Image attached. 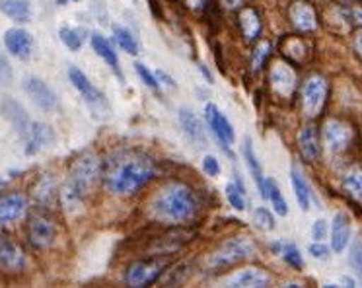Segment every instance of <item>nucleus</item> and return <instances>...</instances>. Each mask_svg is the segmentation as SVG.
Returning a JSON list of instances; mask_svg holds the SVG:
<instances>
[{"label":"nucleus","mask_w":362,"mask_h":288,"mask_svg":"<svg viewBox=\"0 0 362 288\" xmlns=\"http://www.w3.org/2000/svg\"><path fill=\"white\" fill-rule=\"evenodd\" d=\"M156 175V162L142 150H117L103 162L100 178L105 189L119 197L136 193Z\"/></svg>","instance_id":"f257e3e1"},{"label":"nucleus","mask_w":362,"mask_h":288,"mask_svg":"<svg viewBox=\"0 0 362 288\" xmlns=\"http://www.w3.org/2000/svg\"><path fill=\"white\" fill-rule=\"evenodd\" d=\"M150 217L162 224H183L197 214L199 201L195 191L185 183L172 181L160 187L148 205Z\"/></svg>","instance_id":"f03ea898"},{"label":"nucleus","mask_w":362,"mask_h":288,"mask_svg":"<svg viewBox=\"0 0 362 288\" xmlns=\"http://www.w3.org/2000/svg\"><path fill=\"white\" fill-rule=\"evenodd\" d=\"M102 173V163L95 154L80 156L78 160L72 166L71 173L66 178V183L63 187V205L66 209H76L80 202L84 201L88 193L94 189L95 181L100 179Z\"/></svg>","instance_id":"7ed1b4c3"},{"label":"nucleus","mask_w":362,"mask_h":288,"mask_svg":"<svg viewBox=\"0 0 362 288\" xmlns=\"http://www.w3.org/2000/svg\"><path fill=\"white\" fill-rule=\"evenodd\" d=\"M255 251H257V246L250 236H234L222 241L221 246L214 249L213 255L209 257V265L216 269H224V267L236 265L238 261L255 255Z\"/></svg>","instance_id":"20e7f679"},{"label":"nucleus","mask_w":362,"mask_h":288,"mask_svg":"<svg viewBox=\"0 0 362 288\" xmlns=\"http://www.w3.org/2000/svg\"><path fill=\"white\" fill-rule=\"evenodd\" d=\"M57 238V226L45 212H33L28 222V240L35 249H47Z\"/></svg>","instance_id":"39448f33"},{"label":"nucleus","mask_w":362,"mask_h":288,"mask_svg":"<svg viewBox=\"0 0 362 288\" xmlns=\"http://www.w3.org/2000/svg\"><path fill=\"white\" fill-rule=\"evenodd\" d=\"M205 117H206V123H209V127H211V131L214 132L216 140L221 142L222 150H224V152L234 160V152L230 150V146L234 144L236 134H234V127L230 125L228 117L224 115L221 109L216 108V103H206Z\"/></svg>","instance_id":"423d86ee"},{"label":"nucleus","mask_w":362,"mask_h":288,"mask_svg":"<svg viewBox=\"0 0 362 288\" xmlns=\"http://www.w3.org/2000/svg\"><path fill=\"white\" fill-rule=\"evenodd\" d=\"M327 101V80L320 74L310 76L302 86V105L308 117H317Z\"/></svg>","instance_id":"0eeeda50"},{"label":"nucleus","mask_w":362,"mask_h":288,"mask_svg":"<svg viewBox=\"0 0 362 288\" xmlns=\"http://www.w3.org/2000/svg\"><path fill=\"white\" fill-rule=\"evenodd\" d=\"M24 92L32 98V101L43 111H53L59 108V98L57 93L49 88L41 78L28 76L24 80Z\"/></svg>","instance_id":"6e6552de"},{"label":"nucleus","mask_w":362,"mask_h":288,"mask_svg":"<svg viewBox=\"0 0 362 288\" xmlns=\"http://www.w3.org/2000/svg\"><path fill=\"white\" fill-rule=\"evenodd\" d=\"M28 265L24 249L6 236H0V271L22 272Z\"/></svg>","instance_id":"1a4fd4ad"},{"label":"nucleus","mask_w":362,"mask_h":288,"mask_svg":"<svg viewBox=\"0 0 362 288\" xmlns=\"http://www.w3.org/2000/svg\"><path fill=\"white\" fill-rule=\"evenodd\" d=\"M162 269H164V265L156 261V259L134 261L127 269V284L129 287H146V284H152L160 277Z\"/></svg>","instance_id":"9d476101"},{"label":"nucleus","mask_w":362,"mask_h":288,"mask_svg":"<svg viewBox=\"0 0 362 288\" xmlns=\"http://www.w3.org/2000/svg\"><path fill=\"white\" fill-rule=\"evenodd\" d=\"M353 139V132L345 123H341L337 119H329L323 125V142L329 152H345Z\"/></svg>","instance_id":"9b49d317"},{"label":"nucleus","mask_w":362,"mask_h":288,"mask_svg":"<svg viewBox=\"0 0 362 288\" xmlns=\"http://www.w3.org/2000/svg\"><path fill=\"white\" fill-rule=\"evenodd\" d=\"M271 86L281 98H291L294 90H296V72L292 70L291 64L283 61H276L271 69L269 74Z\"/></svg>","instance_id":"f8f14e48"},{"label":"nucleus","mask_w":362,"mask_h":288,"mask_svg":"<svg viewBox=\"0 0 362 288\" xmlns=\"http://www.w3.org/2000/svg\"><path fill=\"white\" fill-rule=\"evenodd\" d=\"M69 78H71L72 86L82 93V98H84V101H86L90 108H105V96L88 80V76L82 70L76 69V67H71V69H69Z\"/></svg>","instance_id":"ddd939ff"},{"label":"nucleus","mask_w":362,"mask_h":288,"mask_svg":"<svg viewBox=\"0 0 362 288\" xmlns=\"http://www.w3.org/2000/svg\"><path fill=\"white\" fill-rule=\"evenodd\" d=\"M180 125L185 137L195 144L197 148H206L209 139H206L205 125L199 119V115L189 108H180Z\"/></svg>","instance_id":"4468645a"},{"label":"nucleus","mask_w":362,"mask_h":288,"mask_svg":"<svg viewBox=\"0 0 362 288\" xmlns=\"http://www.w3.org/2000/svg\"><path fill=\"white\" fill-rule=\"evenodd\" d=\"M4 45H6V49H8V53L12 57H16L20 61H28L32 57V33H28L22 28H10L4 33Z\"/></svg>","instance_id":"2eb2a0df"},{"label":"nucleus","mask_w":362,"mask_h":288,"mask_svg":"<svg viewBox=\"0 0 362 288\" xmlns=\"http://www.w3.org/2000/svg\"><path fill=\"white\" fill-rule=\"evenodd\" d=\"M28 199L22 193L0 195V224H12L24 217Z\"/></svg>","instance_id":"dca6fc26"},{"label":"nucleus","mask_w":362,"mask_h":288,"mask_svg":"<svg viewBox=\"0 0 362 288\" xmlns=\"http://www.w3.org/2000/svg\"><path fill=\"white\" fill-rule=\"evenodd\" d=\"M24 140H25V154L33 156V154H37L41 148L53 144L55 134H53V131H51V127H49V125L35 121V123L30 125V131H28Z\"/></svg>","instance_id":"f3484780"},{"label":"nucleus","mask_w":362,"mask_h":288,"mask_svg":"<svg viewBox=\"0 0 362 288\" xmlns=\"http://www.w3.org/2000/svg\"><path fill=\"white\" fill-rule=\"evenodd\" d=\"M228 284L236 288H263L271 284V277H269V272L263 271V269L247 267V269L238 271L234 277H230Z\"/></svg>","instance_id":"a211bd4d"},{"label":"nucleus","mask_w":362,"mask_h":288,"mask_svg":"<svg viewBox=\"0 0 362 288\" xmlns=\"http://www.w3.org/2000/svg\"><path fill=\"white\" fill-rule=\"evenodd\" d=\"M351 241V218L346 217V212L339 210L333 217L331 222V249L335 253H341Z\"/></svg>","instance_id":"6ab92c4d"},{"label":"nucleus","mask_w":362,"mask_h":288,"mask_svg":"<svg viewBox=\"0 0 362 288\" xmlns=\"http://www.w3.org/2000/svg\"><path fill=\"white\" fill-rule=\"evenodd\" d=\"M291 22L298 31H314L317 28L314 6L306 0H296L291 6Z\"/></svg>","instance_id":"aec40b11"},{"label":"nucleus","mask_w":362,"mask_h":288,"mask_svg":"<svg viewBox=\"0 0 362 288\" xmlns=\"http://www.w3.org/2000/svg\"><path fill=\"white\" fill-rule=\"evenodd\" d=\"M242 152H244L245 163H247V168H250V173H252L253 181H255V185L259 189V195L263 199H267V178L263 175L259 158H257L255 150H253V142L250 137H245L244 139V148H242Z\"/></svg>","instance_id":"412c9836"},{"label":"nucleus","mask_w":362,"mask_h":288,"mask_svg":"<svg viewBox=\"0 0 362 288\" xmlns=\"http://www.w3.org/2000/svg\"><path fill=\"white\" fill-rule=\"evenodd\" d=\"M2 113L6 115L12 127L16 129L18 134L22 139H25V134L30 131V125H32L30 123V117L25 113V109L18 101L12 100V98H4V101H2Z\"/></svg>","instance_id":"4be33fe9"},{"label":"nucleus","mask_w":362,"mask_h":288,"mask_svg":"<svg viewBox=\"0 0 362 288\" xmlns=\"http://www.w3.org/2000/svg\"><path fill=\"white\" fill-rule=\"evenodd\" d=\"M298 148L302 158L306 162H315L320 156V139H317V129L314 125H304L298 132Z\"/></svg>","instance_id":"5701e85b"},{"label":"nucleus","mask_w":362,"mask_h":288,"mask_svg":"<svg viewBox=\"0 0 362 288\" xmlns=\"http://www.w3.org/2000/svg\"><path fill=\"white\" fill-rule=\"evenodd\" d=\"M0 12L16 23H28L32 20L30 0H0Z\"/></svg>","instance_id":"b1692460"},{"label":"nucleus","mask_w":362,"mask_h":288,"mask_svg":"<svg viewBox=\"0 0 362 288\" xmlns=\"http://www.w3.org/2000/svg\"><path fill=\"white\" fill-rule=\"evenodd\" d=\"M291 185H292V191H294V197H296V201H298L300 205V209L302 210L310 209V205H312L310 185H308L304 173H302V170H300L296 163H292V168H291Z\"/></svg>","instance_id":"393cba45"},{"label":"nucleus","mask_w":362,"mask_h":288,"mask_svg":"<svg viewBox=\"0 0 362 288\" xmlns=\"http://www.w3.org/2000/svg\"><path fill=\"white\" fill-rule=\"evenodd\" d=\"M90 43H92V49L95 51V54H98L102 61L107 62L115 72H119L117 53L113 51V47H111V43L107 41V38H103L102 33H92V35H90Z\"/></svg>","instance_id":"a878e982"},{"label":"nucleus","mask_w":362,"mask_h":288,"mask_svg":"<svg viewBox=\"0 0 362 288\" xmlns=\"http://www.w3.org/2000/svg\"><path fill=\"white\" fill-rule=\"evenodd\" d=\"M240 28L244 31V38L247 41H253L261 35V18L253 8H244L240 12Z\"/></svg>","instance_id":"bb28decb"},{"label":"nucleus","mask_w":362,"mask_h":288,"mask_svg":"<svg viewBox=\"0 0 362 288\" xmlns=\"http://www.w3.org/2000/svg\"><path fill=\"white\" fill-rule=\"evenodd\" d=\"M86 35L88 31L82 30V28H69V25L59 28V38H61V41H63L64 45L69 47L71 51H80L82 45H84Z\"/></svg>","instance_id":"cd10ccee"},{"label":"nucleus","mask_w":362,"mask_h":288,"mask_svg":"<svg viewBox=\"0 0 362 288\" xmlns=\"http://www.w3.org/2000/svg\"><path fill=\"white\" fill-rule=\"evenodd\" d=\"M113 38L117 41V45L129 54H136L139 53V45H136V39L133 38V33L123 28V25H113Z\"/></svg>","instance_id":"c85d7f7f"},{"label":"nucleus","mask_w":362,"mask_h":288,"mask_svg":"<svg viewBox=\"0 0 362 288\" xmlns=\"http://www.w3.org/2000/svg\"><path fill=\"white\" fill-rule=\"evenodd\" d=\"M267 199L273 202V209L279 217H286L288 214V205L284 201L281 189L276 187V183L273 179H267Z\"/></svg>","instance_id":"c756f323"},{"label":"nucleus","mask_w":362,"mask_h":288,"mask_svg":"<svg viewBox=\"0 0 362 288\" xmlns=\"http://www.w3.org/2000/svg\"><path fill=\"white\" fill-rule=\"evenodd\" d=\"M224 193H226V199L232 205V209L236 210H245L247 207V199H245V191L244 187L240 185V183H234V181H230L226 189H224Z\"/></svg>","instance_id":"7c9ffc66"},{"label":"nucleus","mask_w":362,"mask_h":288,"mask_svg":"<svg viewBox=\"0 0 362 288\" xmlns=\"http://www.w3.org/2000/svg\"><path fill=\"white\" fill-rule=\"evenodd\" d=\"M35 199L40 202H49L51 201V197L55 193V179L51 178V175H41V179L37 181V185H35Z\"/></svg>","instance_id":"2f4dec72"},{"label":"nucleus","mask_w":362,"mask_h":288,"mask_svg":"<svg viewBox=\"0 0 362 288\" xmlns=\"http://www.w3.org/2000/svg\"><path fill=\"white\" fill-rule=\"evenodd\" d=\"M281 257H283L286 263L291 265L292 269H302L304 267V259H302V253H300L298 246L294 243H283V249H281Z\"/></svg>","instance_id":"473e14b6"},{"label":"nucleus","mask_w":362,"mask_h":288,"mask_svg":"<svg viewBox=\"0 0 362 288\" xmlns=\"http://www.w3.org/2000/svg\"><path fill=\"white\" fill-rule=\"evenodd\" d=\"M253 224L257 226L263 232H271L275 228V217L271 214V210L265 209V207H259V209L253 210Z\"/></svg>","instance_id":"72a5a7b5"},{"label":"nucleus","mask_w":362,"mask_h":288,"mask_svg":"<svg viewBox=\"0 0 362 288\" xmlns=\"http://www.w3.org/2000/svg\"><path fill=\"white\" fill-rule=\"evenodd\" d=\"M283 53L288 54V57H294L296 61H300V59L306 54V45H304L300 39L291 38V39H286V41L283 43Z\"/></svg>","instance_id":"f704fd0d"},{"label":"nucleus","mask_w":362,"mask_h":288,"mask_svg":"<svg viewBox=\"0 0 362 288\" xmlns=\"http://www.w3.org/2000/svg\"><path fill=\"white\" fill-rule=\"evenodd\" d=\"M343 185L351 191V195H354L356 199H361V191H362L361 171L353 170V171H349V173H345V175H343Z\"/></svg>","instance_id":"c9c22d12"},{"label":"nucleus","mask_w":362,"mask_h":288,"mask_svg":"<svg viewBox=\"0 0 362 288\" xmlns=\"http://www.w3.org/2000/svg\"><path fill=\"white\" fill-rule=\"evenodd\" d=\"M134 70H136V74L141 76L142 82L148 86L150 90H156V92L160 90V82H158L156 74H154L150 69H146L142 62H136V64H134Z\"/></svg>","instance_id":"e433bc0d"},{"label":"nucleus","mask_w":362,"mask_h":288,"mask_svg":"<svg viewBox=\"0 0 362 288\" xmlns=\"http://www.w3.org/2000/svg\"><path fill=\"white\" fill-rule=\"evenodd\" d=\"M269 53H271V43L269 41H261L259 45L253 51V70H261V67L267 61Z\"/></svg>","instance_id":"4c0bfd02"},{"label":"nucleus","mask_w":362,"mask_h":288,"mask_svg":"<svg viewBox=\"0 0 362 288\" xmlns=\"http://www.w3.org/2000/svg\"><path fill=\"white\" fill-rule=\"evenodd\" d=\"M327 234H329V222L327 220H315L314 226H312V240L314 241H323L327 238Z\"/></svg>","instance_id":"58836bf2"},{"label":"nucleus","mask_w":362,"mask_h":288,"mask_svg":"<svg viewBox=\"0 0 362 288\" xmlns=\"http://www.w3.org/2000/svg\"><path fill=\"white\" fill-rule=\"evenodd\" d=\"M349 263L353 267L354 271H361L362 269V261H361V240L356 238L351 243V251H349Z\"/></svg>","instance_id":"ea45409f"},{"label":"nucleus","mask_w":362,"mask_h":288,"mask_svg":"<svg viewBox=\"0 0 362 288\" xmlns=\"http://www.w3.org/2000/svg\"><path fill=\"white\" fill-rule=\"evenodd\" d=\"M203 171L209 178H218L221 175V162L214 156H205L203 158Z\"/></svg>","instance_id":"a19ab883"},{"label":"nucleus","mask_w":362,"mask_h":288,"mask_svg":"<svg viewBox=\"0 0 362 288\" xmlns=\"http://www.w3.org/2000/svg\"><path fill=\"white\" fill-rule=\"evenodd\" d=\"M308 251H310V255L314 257V259H317V261H325V259H329V253L331 249L325 246V243H322V241H314L310 248H308Z\"/></svg>","instance_id":"79ce46f5"},{"label":"nucleus","mask_w":362,"mask_h":288,"mask_svg":"<svg viewBox=\"0 0 362 288\" xmlns=\"http://www.w3.org/2000/svg\"><path fill=\"white\" fill-rule=\"evenodd\" d=\"M12 80V69H10L8 61L0 54V86L10 84Z\"/></svg>","instance_id":"37998d69"},{"label":"nucleus","mask_w":362,"mask_h":288,"mask_svg":"<svg viewBox=\"0 0 362 288\" xmlns=\"http://www.w3.org/2000/svg\"><path fill=\"white\" fill-rule=\"evenodd\" d=\"M156 78H160V80H162L165 86H170V88H175V80H173L172 76H168L164 70H156ZM160 80H158V82H160Z\"/></svg>","instance_id":"c03bdc74"},{"label":"nucleus","mask_w":362,"mask_h":288,"mask_svg":"<svg viewBox=\"0 0 362 288\" xmlns=\"http://www.w3.org/2000/svg\"><path fill=\"white\" fill-rule=\"evenodd\" d=\"M199 72H203V76H205L209 82H213V74L209 72V69H206L205 64H199Z\"/></svg>","instance_id":"a18cd8bd"},{"label":"nucleus","mask_w":362,"mask_h":288,"mask_svg":"<svg viewBox=\"0 0 362 288\" xmlns=\"http://www.w3.org/2000/svg\"><path fill=\"white\" fill-rule=\"evenodd\" d=\"M271 249H273V253H275V255H281V249H283V243H281V241H275V243L271 246Z\"/></svg>","instance_id":"49530a36"},{"label":"nucleus","mask_w":362,"mask_h":288,"mask_svg":"<svg viewBox=\"0 0 362 288\" xmlns=\"http://www.w3.org/2000/svg\"><path fill=\"white\" fill-rule=\"evenodd\" d=\"M341 282H345L346 287H356V284H354V280L349 279V277H343V279H341Z\"/></svg>","instance_id":"de8ad7c7"},{"label":"nucleus","mask_w":362,"mask_h":288,"mask_svg":"<svg viewBox=\"0 0 362 288\" xmlns=\"http://www.w3.org/2000/svg\"><path fill=\"white\" fill-rule=\"evenodd\" d=\"M238 2H240V0H224V4H226L228 8H236Z\"/></svg>","instance_id":"09e8293b"},{"label":"nucleus","mask_w":362,"mask_h":288,"mask_svg":"<svg viewBox=\"0 0 362 288\" xmlns=\"http://www.w3.org/2000/svg\"><path fill=\"white\" fill-rule=\"evenodd\" d=\"M69 2H78V0H57V4H69Z\"/></svg>","instance_id":"8fccbe9b"},{"label":"nucleus","mask_w":362,"mask_h":288,"mask_svg":"<svg viewBox=\"0 0 362 288\" xmlns=\"http://www.w3.org/2000/svg\"><path fill=\"white\" fill-rule=\"evenodd\" d=\"M4 187H6V179L0 178V189H4Z\"/></svg>","instance_id":"3c124183"}]
</instances>
